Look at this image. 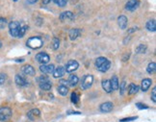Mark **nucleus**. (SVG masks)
Segmentation results:
<instances>
[{
	"instance_id": "f257e3e1",
	"label": "nucleus",
	"mask_w": 156,
	"mask_h": 122,
	"mask_svg": "<svg viewBox=\"0 0 156 122\" xmlns=\"http://www.w3.org/2000/svg\"><path fill=\"white\" fill-rule=\"evenodd\" d=\"M95 66L100 72H106L111 66V62L108 59L104 57H99L95 60Z\"/></svg>"
},
{
	"instance_id": "f03ea898",
	"label": "nucleus",
	"mask_w": 156,
	"mask_h": 122,
	"mask_svg": "<svg viewBox=\"0 0 156 122\" xmlns=\"http://www.w3.org/2000/svg\"><path fill=\"white\" fill-rule=\"evenodd\" d=\"M44 41L40 37H32L27 40V46L31 49H39L43 46Z\"/></svg>"
},
{
	"instance_id": "7ed1b4c3",
	"label": "nucleus",
	"mask_w": 156,
	"mask_h": 122,
	"mask_svg": "<svg viewBox=\"0 0 156 122\" xmlns=\"http://www.w3.org/2000/svg\"><path fill=\"white\" fill-rule=\"evenodd\" d=\"M12 117V110L9 107L0 108V121H8Z\"/></svg>"
},
{
	"instance_id": "20e7f679",
	"label": "nucleus",
	"mask_w": 156,
	"mask_h": 122,
	"mask_svg": "<svg viewBox=\"0 0 156 122\" xmlns=\"http://www.w3.org/2000/svg\"><path fill=\"white\" fill-rule=\"evenodd\" d=\"M92 83H94V77H92V75H90V74L85 75L81 80V87L83 90H88L92 87Z\"/></svg>"
},
{
	"instance_id": "39448f33",
	"label": "nucleus",
	"mask_w": 156,
	"mask_h": 122,
	"mask_svg": "<svg viewBox=\"0 0 156 122\" xmlns=\"http://www.w3.org/2000/svg\"><path fill=\"white\" fill-rule=\"evenodd\" d=\"M20 24L18 21H12L9 23V31L12 37H18V32H19V29H20Z\"/></svg>"
},
{
	"instance_id": "423d86ee",
	"label": "nucleus",
	"mask_w": 156,
	"mask_h": 122,
	"mask_svg": "<svg viewBox=\"0 0 156 122\" xmlns=\"http://www.w3.org/2000/svg\"><path fill=\"white\" fill-rule=\"evenodd\" d=\"M79 67V64H78V62L77 61H75V60H70L66 64V66H65V70L67 71V72H69V73H71V72H73V71H75L77 68Z\"/></svg>"
},
{
	"instance_id": "0eeeda50",
	"label": "nucleus",
	"mask_w": 156,
	"mask_h": 122,
	"mask_svg": "<svg viewBox=\"0 0 156 122\" xmlns=\"http://www.w3.org/2000/svg\"><path fill=\"white\" fill-rule=\"evenodd\" d=\"M36 60L38 62H40L41 65H46L50 61V57L47 53L41 52V53H38L36 55Z\"/></svg>"
},
{
	"instance_id": "6e6552de",
	"label": "nucleus",
	"mask_w": 156,
	"mask_h": 122,
	"mask_svg": "<svg viewBox=\"0 0 156 122\" xmlns=\"http://www.w3.org/2000/svg\"><path fill=\"white\" fill-rule=\"evenodd\" d=\"M74 18H75L74 14L70 11L64 12L60 15V20L61 21H73Z\"/></svg>"
},
{
	"instance_id": "1a4fd4ad",
	"label": "nucleus",
	"mask_w": 156,
	"mask_h": 122,
	"mask_svg": "<svg viewBox=\"0 0 156 122\" xmlns=\"http://www.w3.org/2000/svg\"><path fill=\"white\" fill-rule=\"evenodd\" d=\"M139 6H140V1H139V0H128V2L126 3L125 5V9L127 11L133 12L136 10Z\"/></svg>"
},
{
	"instance_id": "9d476101",
	"label": "nucleus",
	"mask_w": 156,
	"mask_h": 122,
	"mask_svg": "<svg viewBox=\"0 0 156 122\" xmlns=\"http://www.w3.org/2000/svg\"><path fill=\"white\" fill-rule=\"evenodd\" d=\"M54 69H55L54 65H41L40 66V71L44 74H51Z\"/></svg>"
},
{
	"instance_id": "9b49d317",
	"label": "nucleus",
	"mask_w": 156,
	"mask_h": 122,
	"mask_svg": "<svg viewBox=\"0 0 156 122\" xmlns=\"http://www.w3.org/2000/svg\"><path fill=\"white\" fill-rule=\"evenodd\" d=\"M113 109H114V105L111 102H105L99 106V111L101 112H110L113 111Z\"/></svg>"
},
{
	"instance_id": "f8f14e48",
	"label": "nucleus",
	"mask_w": 156,
	"mask_h": 122,
	"mask_svg": "<svg viewBox=\"0 0 156 122\" xmlns=\"http://www.w3.org/2000/svg\"><path fill=\"white\" fill-rule=\"evenodd\" d=\"M27 116L30 120H36L41 116V112L39 109H33L27 112Z\"/></svg>"
},
{
	"instance_id": "ddd939ff",
	"label": "nucleus",
	"mask_w": 156,
	"mask_h": 122,
	"mask_svg": "<svg viewBox=\"0 0 156 122\" xmlns=\"http://www.w3.org/2000/svg\"><path fill=\"white\" fill-rule=\"evenodd\" d=\"M15 82L16 84L18 85V87H26L28 85V82L27 80L25 79L23 76H21V75L19 74H16V77H15Z\"/></svg>"
},
{
	"instance_id": "4468645a",
	"label": "nucleus",
	"mask_w": 156,
	"mask_h": 122,
	"mask_svg": "<svg viewBox=\"0 0 156 122\" xmlns=\"http://www.w3.org/2000/svg\"><path fill=\"white\" fill-rule=\"evenodd\" d=\"M66 73V70H65V67L62 66V65H59L57 68L54 69L53 71V77L54 78H61L65 75Z\"/></svg>"
},
{
	"instance_id": "2eb2a0df",
	"label": "nucleus",
	"mask_w": 156,
	"mask_h": 122,
	"mask_svg": "<svg viewBox=\"0 0 156 122\" xmlns=\"http://www.w3.org/2000/svg\"><path fill=\"white\" fill-rule=\"evenodd\" d=\"M22 72L25 74V75H28V76H34L36 73V71H35V68L30 65H24L22 67Z\"/></svg>"
},
{
	"instance_id": "dca6fc26",
	"label": "nucleus",
	"mask_w": 156,
	"mask_h": 122,
	"mask_svg": "<svg viewBox=\"0 0 156 122\" xmlns=\"http://www.w3.org/2000/svg\"><path fill=\"white\" fill-rule=\"evenodd\" d=\"M80 35H81V30H80V29H78V28L71 29V30L69 31V39L71 40H76L77 37H80Z\"/></svg>"
},
{
	"instance_id": "f3484780",
	"label": "nucleus",
	"mask_w": 156,
	"mask_h": 122,
	"mask_svg": "<svg viewBox=\"0 0 156 122\" xmlns=\"http://www.w3.org/2000/svg\"><path fill=\"white\" fill-rule=\"evenodd\" d=\"M118 24H119V26L121 30H124L126 26H127V18H126L125 15L119 16V18H118Z\"/></svg>"
},
{
	"instance_id": "a211bd4d",
	"label": "nucleus",
	"mask_w": 156,
	"mask_h": 122,
	"mask_svg": "<svg viewBox=\"0 0 156 122\" xmlns=\"http://www.w3.org/2000/svg\"><path fill=\"white\" fill-rule=\"evenodd\" d=\"M151 84H152V81H151L150 79L146 78V79H144L141 83V89L143 91H146L147 90L149 89V87L151 86Z\"/></svg>"
},
{
	"instance_id": "6ab92c4d",
	"label": "nucleus",
	"mask_w": 156,
	"mask_h": 122,
	"mask_svg": "<svg viewBox=\"0 0 156 122\" xmlns=\"http://www.w3.org/2000/svg\"><path fill=\"white\" fill-rule=\"evenodd\" d=\"M78 82H79V78L77 75L71 74L69 77V79H67V84H69L70 87H75L78 84Z\"/></svg>"
},
{
	"instance_id": "aec40b11",
	"label": "nucleus",
	"mask_w": 156,
	"mask_h": 122,
	"mask_svg": "<svg viewBox=\"0 0 156 122\" xmlns=\"http://www.w3.org/2000/svg\"><path fill=\"white\" fill-rule=\"evenodd\" d=\"M101 85H102V87L103 90L107 92V93H110L112 92V87H111V83H110V80H103L102 83H101Z\"/></svg>"
},
{
	"instance_id": "412c9836",
	"label": "nucleus",
	"mask_w": 156,
	"mask_h": 122,
	"mask_svg": "<svg viewBox=\"0 0 156 122\" xmlns=\"http://www.w3.org/2000/svg\"><path fill=\"white\" fill-rule=\"evenodd\" d=\"M110 83H111L112 90H119L120 83H119V79H118L117 76H113L112 79L110 80Z\"/></svg>"
},
{
	"instance_id": "4be33fe9",
	"label": "nucleus",
	"mask_w": 156,
	"mask_h": 122,
	"mask_svg": "<svg viewBox=\"0 0 156 122\" xmlns=\"http://www.w3.org/2000/svg\"><path fill=\"white\" fill-rule=\"evenodd\" d=\"M39 84H40L41 90H51V87H52V84L49 80L48 81H45V82L39 83Z\"/></svg>"
},
{
	"instance_id": "5701e85b",
	"label": "nucleus",
	"mask_w": 156,
	"mask_h": 122,
	"mask_svg": "<svg viewBox=\"0 0 156 122\" xmlns=\"http://www.w3.org/2000/svg\"><path fill=\"white\" fill-rule=\"evenodd\" d=\"M127 90H128V94H129V95H133V94L137 93V92H138V90H139V86H137L136 84H133V83H132V84H130V85H129Z\"/></svg>"
},
{
	"instance_id": "b1692460",
	"label": "nucleus",
	"mask_w": 156,
	"mask_h": 122,
	"mask_svg": "<svg viewBox=\"0 0 156 122\" xmlns=\"http://www.w3.org/2000/svg\"><path fill=\"white\" fill-rule=\"evenodd\" d=\"M146 29L150 32H155L156 31V22L154 19L149 20L146 22Z\"/></svg>"
},
{
	"instance_id": "393cba45",
	"label": "nucleus",
	"mask_w": 156,
	"mask_h": 122,
	"mask_svg": "<svg viewBox=\"0 0 156 122\" xmlns=\"http://www.w3.org/2000/svg\"><path fill=\"white\" fill-rule=\"evenodd\" d=\"M58 92L59 94H61L62 96H66L67 93H69V89H67V86H59L58 87Z\"/></svg>"
},
{
	"instance_id": "a878e982",
	"label": "nucleus",
	"mask_w": 156,
	"mask_h": 122,
	"mask_svg": "<svg viewBox=\"0 0 156 122\" xmlns=\"http://www.w3.org/2000/svg\"><path fill=\"white\" fill-rule=\"evenodd\" d=\"M155 70H156V64L154 62H149V65H147L146 67V71H147V73H149V74H153L155 72Z\"/></svg>"
},
{
	"instance_id": "bb28decb",
	"label": "nucleus",
	"mask_w": 156,
	"mask_h": 122,
	"mask_svg": "<svg viewBox=\"0 0 156 122\" xmlns=\"http://www.w3.org/2000/svg\"><path fill=\"white\" fill-rule=\"evenodd\" d=\"M146 49H147V46L146 44H140V45L137 46L136 53H138V54H144V53H146Z\"/></svg>"
},
{
	"instance_id": "cd10ccee",
	"label": "nucleus",
	"mask_w": 156,
	"mask_h": 122,
	"mask_svg": "<svg viewBox=\"0 0 156 122\" xmlns=\"http://www.w3.org/2000/svg\"><path fill=\"white\" fill-rule=\"evenodd\" d=\"M27 29H28V26H27V25H24V26L20 27L19 32H18V37H22L25 35V33H26Z\"/></svg>"
},
{
	"instance_id": "c85d7f7f",
	"label": "nucleus",
	"mask_w": 156,
	"mask_h": 122,
	"mask_svg": "<svg viewBox=\"0 0 156 122\" xmlns=\"http://www.w3.org/2000/svg\"><path fill=\"white\" fill-rule=\"evenodd\" d=\"M70 99H71V102L73 104H77L79 102V96L77 95L76 92H72V93H71Z\"/></svg>"
},
{
	"instance_id": "c756f323",
	"label": "nucleus",
	"mask_w": 156,
	"mask_h": 122,
	"mask_svg": "<svg viewBox=\"0 0 156 122\" xmlns=\"http://www.w3.org/2000/svg\"><path fill=\"white\" fill-rule=\"evenodd\" d=\"M69 0H53V2L59 7H65Z\"/></svg>"
},
{
	"instance_id": "7c9ffc66",
	"label": "nucleus",
	"mask_w": 156,
	"mask_h": 122,
	"mask_svg": "<svg viewBox=\"0 0 156 122\" xmlns=\"http://www.w3.org/2000/svg\"><path fill=\"white\" fill-rule=\"evenodd\" d=\"M60 46V40H59L57 37H54L53 40H52V48L54 50H57Z\"/></svg>"
},
{
	"instance_id": "2f4dec72",
	"label": "nucleus",
	"mask_w": 156,
	"mask_h": 122,
	"mask_svg": "<svg viewBox=\"0 0 156 122\" xmlns=\"http://www.w3.org/2000/svg\"><path fill=\"white\" fill-rule=\"evenodd\" d=\"M125 87H126V82L125 81H123L121 83V87H120V93H121V95H123V93H124V90H125Z\"/></svg>"
},
{
	"instance_id": "473e14b6",
	"label": "nucleus",
	"mask_w": 156,
	"mask_h": 122,
	"mask_svg": "<svg viewBox=\"0 0 156 122\" xmlns=\"http://www.w3.org/2000/svg\"><path fill=\"white\" fill-rule=\"evenodd\" d=\"M136 107L139 110H147V109H149V106H146V105L143 103H136Z\"/></svg>"
},
{
	"instance_id": "72a5a7b5",
	"label": "nucleus",
	"mask_w": 156,
	"mask_h": 122,
	"mask_svg": "<svg viewBox=\"0 0 156 122\" xmlns=\"http://www.w3.org/2000/svg\"><path fill=\"white\" fill-rule=\"evenodd\" d=\"M138 118L137 116H133V117H125V118L121 119L120 122H129V121H133V120H136Z\"/></svg>"
},
{
	"instance_id": "f704fd0d",
	"label": "nucleus",
	"mask_w": 156,
	"mask_h": 122,
	"mask_svg": "<svg viewBox=\"0 0 156 122\" xmlns=\"http://www.w3.org/2000/svg\"><path fill=\"white\" fill-rule=\"evenodd\" d=\"M6 25H7V20L3 18H0V29L5 28Z\"/></svg>"
},
{
	"instance_id": "c9c22d12",
	"label": "nucleus",
	"mask_w": 156,
	"mask_h": 122,
	"mask_svg": "<svg viewBox=\"0 0 156 122\" xmlns=\"http://www.w3.org/2000/svg\"><path fill=\"white\" fill-rule=\"evenodd\" d=\"M6 74H4V73H1L0 74V85H3L4 83H5L6 81Z\"/></svg>"
},
{
	"instance_id": "e433bc0d",
	"label": "nucleus",
	"mask_w": 156,
	"mask_h": 122,
	"mask_svg": "<svg viewBox=\"0 0 156 122\" xmlns=\"http://www.w3.org/2000/svg\"><path fill=\"white\" fill-rule=\"evenodd\" d=\"M151 99L155 103L156 102V87H154L152 89V92H151Z\"/></svg>"
},
{
	"instance_id": "4c0bfd02",
	"label": "nucleus",
	"mask_w": 156,
	"mask_h": 122,
	"mask_svg": "<svg viewBox=\"0 0 156 122\" xmlns=\"http://www.w3.org/2000/svg\"><path fill=\"white\" fill-rule=\"evenodd\" d=\"M48 78L46 77V76H41L39 78H37V81L39 82V83H41V82H45V81H48Z\"/></svg>"
},
{
	"instance_id": "58836bf2",
	"label": "nucleus",
	"mask_w": 156,
	"mask_h": 122,
	"mask_svg": "<svg viewBox=\"0 0 156 122\" xmlns=\"http://www.w3.org/2000/svg\"><path fill=\"white\" fill-rule=\"evenodd\" d=\"M129 57H130V54H129V53H126L125 55L123 56V62H126V61H127L128 59H129Z\"/></svg>"
},
{
	"instance_id": "ea45409f",
	"label": "nucleus",
	"mask_w": 156,
	"mask_h": 122,
	"mask_svg": "<svg viewBox=\"0 0 156 122\" xmlns=\"http://www.w3.org/2000/svg\"><path fill=\"white\" fill-rule=\"evenodd\" d=\"M137 30H138V27H132V28H130L129 30H128V34H130V33H133V32L137 31Z\"/></svg>"
},
{
	"instance_id": "a19ab883",
	"label": "nucleus",
	"mask_w": 156,
	"mask_h": 122,
	"mask_svg": "<svg viewBox=\"0 0 156 122\" xmlns=\"http://www.w3.org/2000/svg\"><path fill=\"white\" fill-rule=\"evenodd\" d=\"M70 113H71V115H80L81 112H72V111L67 112V115H70Z\"/></svg>"
},
{
	"instance_id": "79ce46f5",
	"label": "nucleus",
	"mask_w": 156,
	"mask_h": 122,
	"mask_svg": "<svg viewBox=\"0 0 156 122\" xmlns=\"http://www.w3.org/2000/svg\"><path fill=\"white\" fill-rule=\"evenodd\" d=\"M61 84H62V86H67V80H62Z\"/></svg>"
},
{
	"instance_id": "37998d69",
	"label": "nucleus",
	"mask_w": 156,
	"mask_h": 122,
	"mask_svg": "<svg viewBox=\"0 0 156 122\" xmlns=\"http://www.w3.org/2000/svg\"><path fill=\"white\" fill-rule=\"evenodd\" d=\"M37 1H38V0H27V2H28L29 4H35Z\"/></svg>"
},
{
	"instance_id": "c03bdc74",
	"label": "nucleus",
	"mask_w": 156,
	"mask_h": 122,
	"mask_svg": "<svg viewBox=\"0 0 156 122\" xmlns=\"http://www.w3.org/2000/svg\"><path fill=\"white\" fill-rule=\"evenodd\" d=\"M51 0H43V4H44V5H46V4H48Z\"/></svg>"
},
{
	"instance_id": "a18cd8bd",
	"label": "nucleus",
	"mask_w": 156,
	"mask_h": 122,
	"mask_svg": "<svg viewBox=\"0 0 156 122\" xmlns=\"http://www.w3.org/2000/svg\"><path fill=\"white\" fill-rule=\"evenodd\" d=\"M24 61V59H16V62H22Z\"/></svg>"
},
{
	"instance_id": "49530a36",
	"label": "nucleus",
	"mask_w": 156,
	"mask_h": 122,
	"mask_svg": "<svg viewBox=\"0 0 156 122\" xmlns=\"http://www.w3.org/2000/svg\"><path fill=\"white\" fill-rule=\"evenodd\" d=\"M1 47H2V43L0 41V48H1Z\"/></svg>"
},
{
	"instance_id": "de8ad7c7",
	"label": "nucleus",
	"mask_w": 156,
	"mask_h": 122,
	"mask_svg": "<svg viewBox=\"0 0 156 122\" xmlns=\"http://www.w3.org/2000/svg\"><path fill=\"white\" fill-rule=\"evenodd\" d=\"M13 1H15V2H16V1H18V0H13Z\"/></svg>"
}]
</instances>
